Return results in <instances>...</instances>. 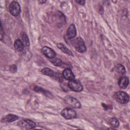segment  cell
Masks as SVG:
<instances>
[{"instance_id": "1", "label": "cell", "mask_w": 130, "mask_h": 130, "mask_svg": "<svg viewBox=\"0 0 130 130\" xmlns=\"http://www.w3.org/2000/svg\"><path fill=\"white\" fill-rule=\"evenodd\" d=\"M114 97L117 102L121 104H125L129 102V95L124 91H119L115 92Z\"/></svg>"}, {"instance_id": "2", "label": "cell", "mask_w": 130, "mask_h": 130, "mask_svg": "<svg viewBox=\"0 0 130 130\" xmlns=\"http://www.w3.org/2000/svg\"><path fill=\"white\" fill-rule=\"evenodd\" d=\"M64 101L67 105L72 108L79 109L81 107V104L80 102L77 99L72 96H66L64 99Z\"/></svg>"}, {"instance_id": "3", "label": "cell", "mask_w": 130, "mask_h": 130, "mask_svg": "<svg viewBox=\"0 0 130 130\" xmlns=\"http://www.w3.org/2000/svg\"><path fill=\"white\" fill-rule=\"evenodd\" d=\"M60 114L65 119H72L77 116V113L75 110L70 108H66L60 112Z\"/></svg>"}, {"instance_id": "4", "label": "cell", "mask_w": 130, "mask_h": 130, "mask_svg": "<svg viewBox=\"0 0 130 130\" xmlns=\"http://www.w3.org/2000/svg\"><path fill=\"white\" fill-rule=\"evenodd\" d=\"M9 10L11 15L16 17L18 16L21 12V8L18 3L13 1L11 3L9 7Z\"/></svg>"}, {"instance_id": "5", "label": "cell", "mask_w": 130, "mask_h": 130, "mask_svg": "<svg viewBox=\"0 0 130 130\" xmlns=\"http://www.w3.org/2000/svg\"><path fill=\"white\" fill-rule=\"evenodd\" d=\"M74 47L76 50L80 53H84L86 51V47L83 40L80 38H77L74 41Z\"/></svg>"}, {"instance_id": "6", "label": "cell", "mask_w": 130, "mask_h": 130, "mask_svg": "<svg viewBox=\"0 0 130 130\" xmlns=\"http://www.w3.org/2000/svg\"><path fill=\"white\" fill-rule=\"evenodd\" d=\"M18 125L24 129H32L36 126V123L30 119H22L18 122Z\"/></svg>"}, {"instance_id": "7", "label": "cell", "mask_w": 130, "mask_h": 130, "mask_svg": "<svg viewBox=\"0 0 130 130\" xmlns=\"http://www.w3.org/2000/svg\"><path fill=\"white\" fill-rule=\"evenodd\" d=\"M68 86L71 90L76 92L81 91L83 88L82 84L79 81L75 80H70L68 83Z\"/></svg>"}, {"instance_id": "8", "label": "cell", "mask_w": 130, "mask_h": 130, "mask_svg": "<svg viewBox=\"0 0 130 130\" xmlns=\"http://www.w3.org/2000/svg\"><path fill=\"white\" fill-rule=\"evenodd\" d=\"M42 52L47 57L49 58V59L54 57L56 55L55 51L51 48L47 46L43 47L42 48Z\"/></svg>"}, {"instance_id": "9", "label": "cell", "mask_w": 130, "mask_h": 130, "mask_svg": "<svg viewBox=\"0 0 130 130\" xmlns=\"http://www.w3.org/2000/svg\"><path fill=\"white\" fill-rule=\"evenodd\" d=\"M76 28L74 24H71L69 27L67 31V35L69 39H72L76 35Z\"/></svg>"}, {"instance_id": "10", "label": "cell", "mask_w": 130, "mask_h": 130, "mask_svg": "<svg viewBox=\"0 0 130 130\" xmlns=\"http://www.w3.org/2000/svg\"><path fill=\"white\" fill-rule=\"evenodd\" d=\"M62 75L63 78L68 80H72L75 78V75L70 69H66L62 72Z\"/></svg>"}, {"instance_id": "11", "label": "cell", "mask_w": 130, "mask_h": 130, "mask_svg": "<svg viewBox=\"0 0 130 130\" xmlns=\"http://www.w3.org/2000/svg\"><path fill=\"white\" fill-rule=\"evenodd\" d=\"M129 83V80L128 78L126 76H122L121 77L118 81V85L121 88H126L128 86Z\"/></svg>"}, {"instance_id": "12", "label": "cell", "mask_w": 130, "mask_h": 130, "mask_svg": "<svg viewBox=\"0 0 130 130\" xmlns=\"http://www.w3.org/2000/svg\"><path fill=\"white\" fill-rule=\"evenodd\" d=\"M14 47L15 49L18 52H22L24 49V46L21 39H17L15 40L14 44Z\"/></svg>"}, {"instance_id": "13", "label": "cell", "mask_w": 130, "mask_h": 130, "mask_svg": "<svg viewBox=\"0 0 130 130\" xmlns=\"http://www.w3.org/2000/svg\"><path fill=\"white\" fill-rule=\"evenodd\" d=\"M18 119V117L15 115L14 114H8L7 115H6L5 117H4L2 120V122H13L14 121L17 120Z\"/></svg>"}, {"instance_id": "14", "label": "cell", "mask_w": 130, "mask_h": 130, "mask_svg": "<svg viewBox=\"0 0 130 130\" xmlns=\"http://www.w3.org/2000/svg\"><path fill=\"white\" fill-rule=\"evenodd\" d=\"M57 47L61 50L63 53L69 55H73V53L72 51L69 50L64 44L62 43H58L57 44Z\"/></svg>"}, {"instance_id": "15", "label": "cell", "mask_w": 130, "mask_h": 130, "mask_svg": "<svg viewBox=\"0 0 130 130\" xmlns=\"http://www.w3.org/2000/svg\"><path fill=\"white\" fill-rule=\"evenodd\" d=\"M20 36H21V40L22 41V43L24 44V48L29 47V39H28L27 36L26 35V34L24 32H22Z\"/></svg>"}, {"instance_id": "16", "label": "cell", "mask_w": 130, "mask_h": 130, "mask_svg": "<svg viewBox=\"0 0 130 130\" xmlns=\"http://www.w3.org/2000/svg\"><path fill=\"white\" fill-rule=\"evenodd\" d=\"M41 73L43 75H45L49 77H53L54 75V72L51 69L48 68H43L41 70Z\"/></svg>"}, {"instance_id": "17", "label": "cell", "mask_w": 130, "mask_h": 130, "mask_svg": "<svg viewBox=\"0 0 130 130\" xmlns=\"http://www.w3.org/2000/svg\"><path fill=\"white\" fill-rule=\"evenodd\" d=\"M50 61L53 64L57 67L61 66L62 64V61L61 59L55 57L52 58H50Z\"/></svg>"}, {"instance_id": "18", "label": "cell", "mask_w": 130, "mask_h": 130, "mask_svg": "<svg viewBox=\"0 0 130 130\" xmlns=\"http://www.w3.org/2000/svg\"><path fill=\"white\" fill-rule=\"evenodd\" d=\"M109 124L113 127H118L119 125V122L116 118H110L109 119Z\"/></svg>"}, {"instance_id": "19", "label": "cell", "mask_w": 130, "mask_h": 130, "mask_svg": "<svg viewBox=\"0 0 130 130\" xmlns=\"http://www.w3.org/2000/svg\"><path fill=\"white\" fill-rule=\"evenodd\" d=\"M115 70L120 74H124L125 73V68L121 64H117L115 67Z\"/></svg>"}, {"instance_id": "20", "label": "cell", "mask_w": 130, "mask_h": 130, "mask_svg": "<svg viewBox=\"0 0 130 130\" xmlns=\"http://www.w3.org/2000/svg\"><path fill=\"white\" fill-rule=\"evenodd\" d=\"M53 77L59 82H62L63 81V77L62 74H61L60 73H54Z\"/></svg>"}, {"instance_id": "21", "label": "cell", "mask_w": 130, "mask_h": 130, "mask_svg": "<svg viewBox=\"0 0 130 130\" xmlns=\"http://www.w3.org/2000/svg\"><path fill=\"white\" fill-rule=\"evenodd\" d=\"M10 71L12 73H15L17 71V66L15 64L11 65L10 67Z\"/></svg>"}, {"instance_id": "22", "label": "cell", "mask_w": 130, "mask_h": 130, "mask_svg": "<svg viewBox=\"0 0 130 130\" xmlns=\"http://www.w3.org/2000/svg\"><path fill=\"white\" fill-rule=\"evenodd\" d=\"M4 36V31L3 30L2 24H1V40H3Z\"/></svg>"}, {"instance_id": "23", "label": "cell", "mask_w": 130, "mask_h": 130, "mask_svg": "<svg viewBox=\"0 0 130 130\" xmlns=\"http://www.w3.org/2000/svg\"><path fill=\"white\" fill-rule=\"evenodd\" d=\"M76 2L78 3L79 5H84L85 3V1H82V0H80V1H76Z\"/></svg>"}, {"instance_id": "24", "label": "cell", "mask_w": 130, "mask_h": 130, "mask_svg": "<svg viewBox=\"0 0 130 130\" xmlns=\"http://www.w3.org/2000/svg\"><path fill=\"white\" fill-rule=\"evenodd\" d=\"M38 2L39 3H40L41 4H43L45 3L46 2V1H38Z\"/></svg>"}]
</instances>
